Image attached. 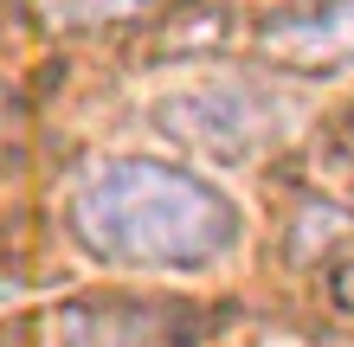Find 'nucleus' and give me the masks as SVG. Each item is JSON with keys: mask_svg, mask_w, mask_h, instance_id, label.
<instances>
[{"mask_svg": "<svg viewBox=\"0 0 354 347\" xmlns=\"http://www.w3.org/2000/svg\"><path fill=\"white\" fill-rule=\"evenodd\" d=\"M71 238L122 270H206L239 244V206L168 161H103L71 193Z\"/></svg>", "mask_w": 354, "mask_h": 347, "instance_id": "f257e3e1", "label": "nucleus"}, {"mask_svg": "<svg viewBox=\"0 0 354 347\" xmlns=\"http://www.w3.org/2000/svg\"><path fill=\"white\" fill-rule=\"evenodd\" d=\"M200 309L168 296H71L26 321V347H194Z\"/></svg>", "mask_w": 354, "mask_h": 347, "instance_id": "f03ea898", "label": "nucleus"}, {"mask_svg": "<svg viewBox=\"0 0 354 347\" xmlns=\"http://www.w3.org/2000/svg\"><path fill=\"white\" fill-rule=\"evenodd\" d=\"M283 103L264 97L252 84H232V77H213V84H194V90H174L161 97L155 122L180 141H194L200 155H219V161H239V155H258L264 141H277L283 129Z\"/></svg>", "mask_w": 354, "mask_h": 347, "instance_id": "7ed1b4c3", "label": "nucleus"}, {"mask_svg": "<svg viewBox=\"0 0 354 347\" xmlns=\"http://www.w3.org/2000/svg\"><path fill=\"white\" fill-rule=\"evenodd\" d=\"M258 58L290 77H348L354 71V0L283 7L258 26Z\"/></svg>", "mask_w": 354, "mask_h": 347, "instance_id": "20e7f679", "label": "nucleus"}, {"mask_svg": "<svg viewBox=\"0 0 354 347\" xmlns=\"http://www.w3.org/2000/svg\"><path fill=\"white\" fill-rule=\"evenodd\" d=\"M155 0H32V13L46 26L84 32V26H122V19H142Z\"/></svg>", "mask_w": 354, "mask_h": 347, "instance_id": "39448f33", "label": "nucleus"}, {"mask_svg": "<svg viewBox=\"0 0 354 347\" xmlns=\"http://www.w3.org/2000/svg\"><path fill=\"white\" fill-rule=\"evenodd\" d=\"M328 296H335V302H342V309H354V257L342 264V270H335V277H328Z\"/></svg>", "mask_w": 354, "mask_h": 347, "instance_id": "423d86ee", "label": "nucleus"}]
</instances>
